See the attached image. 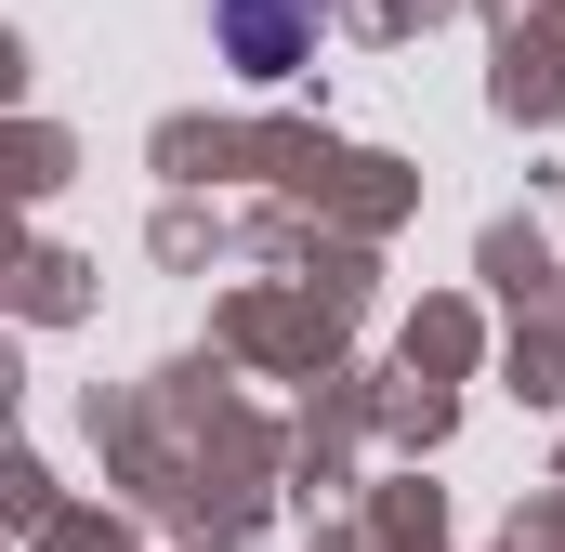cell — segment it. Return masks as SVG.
Masks as SVG:
<instances>
[{"label":"cell","instance_id":"1","mask_svg":"<svg viewBox=\"0 0 565 552\" xmlns=\"http://www.w3.org/2000/svg\"><path fill=\"white\" fill-rule=\"evenodd\" d=\"M237 53L250 66H289L302 53V0H237Z\"/></svg>","mask_w":565,"mask_h":552}]
</instances>
